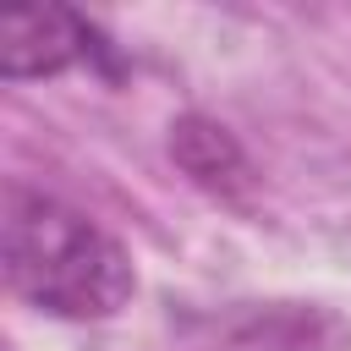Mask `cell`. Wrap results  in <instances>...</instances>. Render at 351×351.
<instances>
[{
    "mask_svg": "<svg viewBox=\"0 0 351 351\" xmlns=\"http://www.w3.org/2000/svg\"><path fill=\"white\" fill-rule=\"evenodd\" d=\"M170 159L181 165V176L225 203H236L247 186H252V159L247 148L208 115H181L170 121Z\"/></svg>",
    "mask_w": 351,
    "mask_h": 351,
    "instance_id": "3957f363",
    "label": "cell"
},
{
    "mask_svg": "<svg viewBox=\"0 0 351 351\" xmlns=\"http://www.w3.org/2000/svg\"><path fill=\"white\" fill-rule=\"evenodd\" d=\"M104 55V38L71 5H11L0 16V77L5 82H44L71 66Z\"/></svg>",
    "mask_w": 351,
    "mask_h": 351,
    "instance_id": "7a4b0ae2",
    "label": "cell"
},
{
    "mask_svg": "<svg viewBox=\"0 0 351 351\" xmlns=\"http://www.w3.org/2000/svg\"><path fill=\"white\" fill-rule=\"evenodd\" d=\"M0 269H5V285L27 307L49 318H71V324L115 318L137 291L126 247L99 219H88L82 208L38 186H5Z\"/></svg>",
    "mask_w": 351,
    "mask_h": 351,
    "instance_id": "6da1fadb",
    "label": "cell"
}]
</instances>
